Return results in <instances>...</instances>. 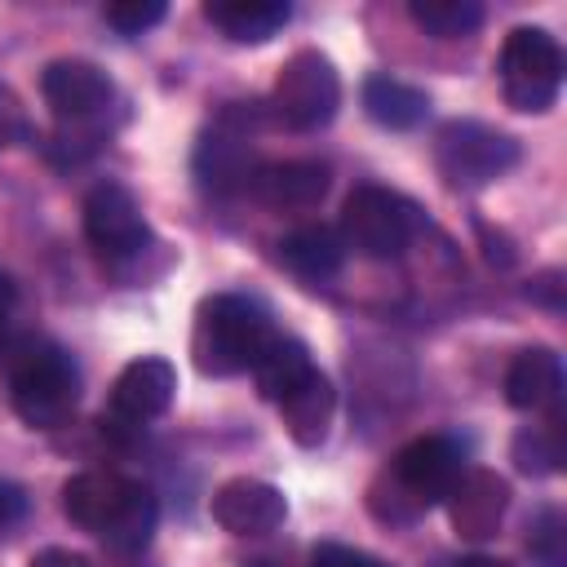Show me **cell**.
<instances>
[{
  "mask_svg": "<svg viewBox=\"0 0 567 567\" xmlns=\"http://www.w3.org/2000/svg\"><path fill=\"white\" fill-rule=\"evenodd\" d=\"M461 470H465V456H461V443L456 439H447V434L412 439L390 461V470L381 474V483L372 487L377 518L408 523V518L425 514L430 505H439L452 492V483H456Z\"/></svg>",
  "mask_w": 567,
  "mask_h": 567,
  "instance_id": "obj_1",
  "label": "cell"
},
{
  "mask_svg": "<svg viewBox=\"0 0 567 567\" xmlns=\"http://www.w3.org/2000/svg\"><path fill=\"white\" fill-rule=\"evenodd\" d=\"M270 341H275V328H270L266 310L248 297L221 292L199 306L195 332H190V354L204 377H239V372L257 368V359L266 354Z\"/></svg>",
  "mask_w": 567,
  "mask_h": 567,
  "instance_id": "obj_2",
  "label": "cell"
},
{
  "mask_svg": "<svg viewBox=\"0 0 567 567\" xmlns=\"http://www.w3.org/2000/svg\"><path fill=\"white\" fill-rule=\"evenodd\" d=\"M421 204L390 186H354L341 204V244L372 261L399 257L421 235Z\"/></svg>",
  "mask_w": 567,
  "mask_h": 567,
  "instance_id": "obj_3",
  "label": "cell"
},
{
  "mask_svg": "<svg viewBox=\"0 0 567 567\" xmlns=\"http://www.w3.org/2000/svg\"><path fill=\"white\" fill-rule=\"evenodd\" d=\"M9 399L13 412L35 425V430H53L71 416L75 399H80V372L71 363V354L62 346L35 341L13 359L9 372Z\"/></svg>",
  "mask_w": 567,
  "mask_h": 567,
  "instance_id": "obj_4",
  "label": "cell"
},
{
  "mask_svg": "<svg viewBox=\"0 0 567 567\" xmlns=\"http://www.w3.org/2000/svg\"><path fill=\"white\" fill-rule=\"evenodd\" d=\"M501 89L514 111H549L563 89V49L545 27H514L501 49Z\"/></svg>",
  "mask_w": 567,
  "mask_h": 567,
  "instance_id": "obj_5",
  "label": "cell"
},
{
  "mask_svg": "<svg viewBox=\"0 0 567 567\" xmlns=\"http://www.w3.org/2000/svg\"><path fill=\"white\" fill-rule=\"evenodd\" d=\"M270 106L275 115L297 128V133H310V128H323L337 106H341V80H337V66L319 53V49H297L279 75H275V93H270Z\"/></svg>",
  "mask_w": 567,
  "mask_h": 567,
  "instance_id": "obj_6",
  "label": "cell"
},
{
  "mask_svg": "<svg viewBox=\"0 0 567 567\" xmlns=\"http://www.w3.org/2000/svg\"><path fill=\"white\" fill-rule=\"evenodd\" d=\"M434 159H439V173L452 186H487L505 168H514L518 142L501 128L478 124V120H452V124L439 128Z\"/></svg>",
  "mask_w": 567,
  "mask_h": 567,
  "instance_id": "obj_7",
  "label": "cell"
},
{
  "mask_svg": "<svg viewBox=\"0 0 567 567\" xmlns=\"http://www.w3.org/2000/svg\"><path fill=\"white\" fill-rule=\"evenodd\" d=\"M44 106L62 128H97L106 106L115 102V84L97 62L84 58H58L40 75Z\"/></svg>",
  "mask_w": 567,
  "mask_h": 567,
  "instance_id": "obj_8",
  "label": "cell"
},
{
  "mask_svg": "<svg viewBox=\"0 0 567 567\" xmlns=\"http://www.w3.org/2000/svg\"><path fill=\"white\" fill-rule=\"evenodd\" d=\"M177 394V372L168 359L159 354H142L133 363L120 368L115 385H111V408L102 412V430L111 434H133L142 430L146 421L164 416L168 403Z\"/></svg>",
  "mask_w": 567,
  "mask_h": 567,
  "instance_id": "obj_9",
  "label": "cell"
},
{
  "mask_svg": "<svg viewBox=\"0 0 567 567\" xmlns=\"http://www.w3.org/2000/svg\"><path fill=\"white\" fill-rule=\"evenodd\" d=\"M252 124H257V111H244V106H226L213 128L199 137L195 146V173L208 190H235V186H248L252 177Z\"/></svg>",
  "mask_w": 567,
  "mask_h": 567,
  "instance_id": "obj_10",
  "label": "cell"
},
{
  "mask_svg": "<svg viewBox=\"0 0 567 567\" xmlns=\"http://www.w3.org/2000/svg\"><path fill=\"white\" fill-rule=\"evenodd\" d=\"M84 235L111 261L115 257H137L146 248V239H151L146 217H142V204L120 182H97L84 195Z\"/></svg>",
  "mask_w": 567,
  "mask_h": 567,
  "instance_id": "obj_11",
  "label": "cell"
},
{
  "mask_svg": "<svg viewBox=\"0 0 567 567\" xmlns=\"http://www.w3.org/2000/svg\"><path fill=\"white\" fill-rule=\"evenodd\" d=\"M443 501H447V518H452L456 536L487 540V536H496V527L509 509V483L483 465H465Z\"/></svg>",
  "mask_w": 567,
  "mask_h": 567,
  "instance_id": "obj_12",
  "label": "cell"
},
{
  "mask_svg": "<svg viewBox=\"0 0 567 567\" xmlns=\"http://www.w3.org/2000/svg\"><path fill=\"white\" fill-rule=\"evenodd\" d=\"M213 518L230 536H266L288 518V501L275 483L261 478H230L213 492Z\"/></svg>",
  "mask_w": 567,
  "mask_h": 567,
  "instance_id": "obj_13",
  "label": "cell"
},
{
  "mask_svg": "<svg viewBox=\"0 0 567 567\" xmlns=\"http://www.w3.org/2000/svg\"><path fill=\"white\" fill-rule=\"evenodd\" d=\"M133 487H137V483L124 478V474H115V470H80V474H71L66 487H62V509H66V518H71L75 527L106 536V532L115 527V518L124 514Z\"/></svg>",
  "mask_w": 567,
  "mask_h": 567,
  "instance_id": "obj_14",
  "label": "cell"
},
{
  "mask_svg": "<svg viewBox=\"0 0 567 567\" xmlns=\"http://www.w3.org/2000/svg\"><path fill=\"white\" fill-rule=\"evenodd\" d=\"M328 168L315 159H284V164H257L248 177V190L266 208H315L328 195Z\"/></svg>",
  "mask_w": 567,
  "mask_h": 567,
  "instance_id": "obj_15",
  "label": "cell"
},
{
  "mask_svg": "<svg viewBox=\"0 0 567 567\" xmlns=\"http://www.w3.org/2000/svg\"><path fill=\"white\" fill-rule=\"evenodd\" d=\"M204 18L235 44H266L288 27L292 4L288 0H213L204 4Z\"/></svg>",
  "mask_w": 567,
  "mask_h": 567,
  "instance_id": "obj_16",
  "label": "cell"
},
{
  "mask_svg": "<svg viewBox=\"0 0 567 567\" xmlns=\"http://www.w3.org/2000/svg\"><path fill=\"white\" fill-rule=\"evenodd\" d=\"M558 394H563V363H558L554 350L532 346V350L514 354V363L505 368V399H509L518 412L554 408Z\"/></svg>",
  "mask_w": 567,
  "mask_h": 567,
  "instance_id": "obj_17",
  "label": "cell"
},
{
  "mask_svg": "<svg viewBox=\"0 0 567 567\" xmlns=\"http://www.w3.org/2000/svg\"><path fill=\"white\" fill-rule=\"evenodd\" d=\"M279 412H284V430L292 434V443L301 447H319L332 430V412H337V394H332V381L315 368L297 390H288L279 399Z\"/></svg>",
  "mask_w": 567,
  "mask_h": 567,
  "instance_id": "obj_18",
  "label": "cell"
},
{
  "mask_svg": "<svg viewBox=\"0 0 567 567\" xmlns=\"http://www.w3.org/2000/svg\"><path fill=\"white\" fill-rule=\"evenodd\" d=\"M279 261H284L292 275H301V279H310V284H323V279H332V275L341 270L346 244H341V235L328 230V226H301V230H292V235L279 239Z\"/></svg>",
  "mask_w": 567,
  "mask_h": 567,
  "instance_id": "obj_19",
  "label": "cell"
},
{
  "mask_svg": "<svg viewBox=\"0 0 567 567\" xmlns=\"http://www.w3.org/2000/svg\"><path fill=\"white\" fill-rule=\"evenodd\" d=\"M363 111L381 128H416L430 111V97L399 75H368L363 80Z\"/></svg>",
  "mask_w": 567,
  "mask_h": 567,
  "instance_id": "obj_20",
  "label": "cell"
},
{
  "mask_svg": "<svg viewBox=\"0 0 567 567\" xmlns=\"http://www.w3.org/2000/svg\"><path fill=\"white\" fill-rule=\"evenodd\" d=\"M310 372H315L310 350H306L301 341H292V337H279V332H275V341L266 346V354H261L257 368H252L257 390H261L270 403H279L288 390H297Z\"/></svg>",
  "mask_w": 567,
  "mask_h": 567,
  "instance_id": "obj_21",
  "label": "cell"
},
{
  "mask_svg": "<svg viewBox=\"0 0 567 567\" xmlns=\"http://www.w3.org/2000/svg\"><path fill=\"white\" fill-rule=\"evenodd\" d=\"M408 13H412V22H416L421 31L439 35V40L470 35V31H478V22H483V9H478L474 0H412Z\"/></svg>",
  "mask_w": 567,
  "mask_h": 567,
  "instance_id": "obj_22",
  "label": "cell"
},
{
  "mask_svg": "<svg viewBox=\"0 0 567 567\" xmlns=\"http://www.w3.org/2000/svg\"><path fill=\"white\" fill-rule=\"evenodd\" d=\"M155 518H159V505H155V496H151V487H133V496H128V505H124V514L115 518V527L102 536L111 549H120V554H137V549H146V540H151V532H155Z\"/></svg>",
  "mask_w": 567,
  "mask_h": 567,
  "instance_id": "obj_23",
  "label": "cell"
},
{
  "mask_svg": "<svg viewBox=\"0 0 567 567\" xmlns=\"http://www.w3.org/2000/svg\"><path fill=\"white\" fill-rule=\"evenodd\" d=\"M514 461L523 474H554L563 465V439H558V416L549 425H532L514 439Z\"/></svg>",
  "mask_w": 567,
  "mask_h": 567,
  "instance_id": "obj_24",
  "label": "cell"
},
{
  "mask_svg": "<svg viewBox=\"0 0 567 567\" xmlns=\"http://www.w3.org/2000/svg\"><path fill=\"white\" fill-rule=\"evenodd\" d=\"M164 18V0H115L106 4V22L120 35H142Z\"/></svg>",
  "mask_w": 567,
  "mask_h": 567,
  "instance_id": "obj_25",
  "label": "cell"
},
{
  "mask_svg": "<svg viewBox=\"0 0 567 567\" xmlns=\"http://www.w3.org/2000/svg\"><path fill=\"white\" fill-rule=\"evenodd\" d=\"M532 558L540 567H567V549H563V518L545 514L540 527L532 532Z\"/></svg>",
  "mask_w": 567,
  "mask_h": 567,
  "instance_id": "obj_26",
  "label": "cell"
},
{
  "mask_svg": "<svg viewBox=\"0 0 567 567\" xmlns=\"http://www.w3.org/2000/svg\"><path fill=\"white\" fill-rule=\"evenodd\" d=\"M310 567H385V563L363 549H350V545H319Z\"/></svg>",
  "mask_w": 567,
  "mask_h": 567,
  "instance_id": "obj_27",
  "label": "cell"
},
{
  "mask_svg": "<svg viewBox=\"0 0 567 567\" xmlns=\"http://www.w3.org/2000/svg\"><path fill=\"white\" fill-rule=\"evenodd\" d=\"M22 133V102L9 84H0V151Z\"/></svg>",
  "mask_w": 567,
  "mask_h": 567,
  "instance_id": "obj_28",
  "label": "cell"
},
{
  "mask_svg": "<svg viewBox=\"0 0 567 567\" xmlns=\"http://www.w3.org/2000/svg\"><path fill=\"white\" fill-rule=\"evenodd\" d=\"M22 514H27V492H22L18 483L0 478V532L18 527V523H22Z\"/></svg>",
  "mask_w": 567,
  "mask_h": 567,
  "instance_id": "obj_29",
  "label": "cell"
},
{
  "mask_svg": "<svg viewBox=\"0 0 567 567\" xmlns=\"http://www.w3.org/2000/svg\"><path fill=\"white\" fill-rule=\"evenodd\" d=\"M27 567H89V558L75 554V549H58V545H53V549H40Z\"/></svg>",
  "mask_w": 567,
  "mask_h": 567,
  "instance_id": "obj_30",
  "label": "cell"
},
{
  "mask_svg": "<svg viewBox=\"0 0 567 567\" xmlns=\"http://www.w3.org/2000/svg\"><path fill=\"white\" fill-rule=\"evenodd\" d=\"M558 279H563L558 270H545V275H540V279H536L527 292H532V297H545V301L558 310V306H563V297H558V292H563V284H558Z\"/></svg>",
  "mask_w": 567,
  "mask_h": 567,
  "instance_id": "obj_31",
  "label": "cell"
},
{
  "mask_svg": "<svg viewBox=\"0 0 567 567\" xmlns=\"http://www.w3.org/2000/svg\"><path fill=\"white\" fill-rule=\"evenodd\" d=\"M13 297H18V292H13V279L0 270V315H9V310H13Z\"/></svg>",
  "mask_w": 567,
  "mask_h": 567,
  "instance_id": "obj_32",
  "label": "cell"
},
{
  "mask_svg": "<svg viewBox=\"0 0 567 567\" xmlns=\"http://www.w3.org/2000/svg\"><path fill=\"white\" fill-rule=\"evenodd\" d=\"M456 567H509V563H501V558H487V554H470V558H461Z\"/></svg>",
  "mask_w": 567,
  "mask_h": 567,
  "instance_id": "obj_33",
  "label": "cell"
},
{
  "mask_svg": "<svg viewBox=\"0 0 567 567\" xmlns=\"http://www.w3.org/2000/svg\"><path fill=\"white\" fill-rule=\"evenodd\" d=\"M4 337H9V315H0V350H4Z\"/></svg>",
  "mask_w": 567,
  "mask_h": 567,
  "instance_id": "obj_34",
  "label": "cell"
}]
</instances>
